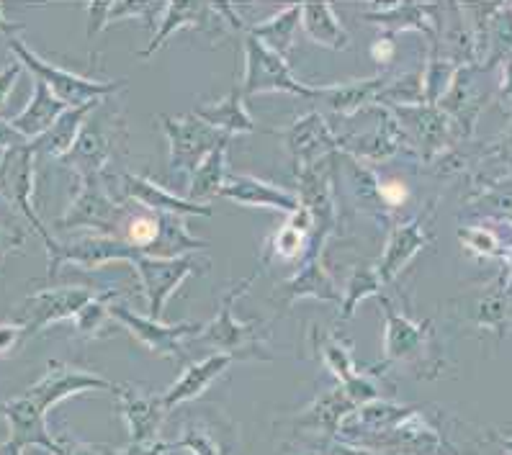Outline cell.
<instances>
[{"label": "cell", "instance_id": "1", "mask_svg": "<svg viewBox=\"0 0 512 455\" xmlns=\"http://www.w3.org/2000/svg\"><path fill=\"white\" fill-rule=\"evenodd\" d=\"M258 273L250 278H242L240 283L227 288V294L222 296V304L217 309V317L211 319L209 324H204V330L193 337L201 345H209L217 353L235 355V358H260L268 360L266 348V337L268 327L260 319H253V322H240L235 317V304L245 296V291L255 283Z\"/></svg>", "mask_w": 512, "mask_h": 455}, {"label": "cell", "instance_id": "2", "mask_svg": "<svg viewBox=\"0 0 512 455\" xmlns=\"http://www.w3.org/2000/svg\"><path fill=\"white\" fill-rule=\"evenodd\" d=\"M11 49L16 52L21 65L34 75V80H42L67 108H78L85 103H96L101 98L111 96V93H119L124 88V80H91L78 72L62 70V67L52 65L44 57H39L37 52H31L21 39H13L11 36Z\"/></svg>", "mask_w": 512, "mask_h": 455}, {"label": "cell", "instance_id": "3", "mask_svg": "<svg viewBox=\"0 0 512 455\" xmlns=\"http://www.w3.org/2000/svg\"><path fill=\"white\" fill-rule=\"evenodd\" d=\"M129 204V201H127ZM127 204L116 198L106 188L103 175L98 178H85L80 186L78 196L67 206L65 216L57 219V229H93L98 234H109V237H121V229L127 224L129 211Z\"/></svg>", "mask_w": 512, "mask_h": 455}, {"label": "cell", "instance_id": "4", "mask_svg": "<svg viewBox=\"0 0 512 455\" xmlns=\"http://www.w3.org/2000/svg\"><path fill=\"white\" fill-rule=\"evenodd\" d=\"M121 139H124V116H121V111L103 114V103H98L96 111L85 121L78 142L73 144V150L62 157V162L67 168H73L80 175V180L98 178L109 165L114 147Z\"/></svg>", "mask_w": 512, "mask_h": 455}, {"label": "cell", "instance_id": "5", "mask_svg": "<svg viewBox=\"0 0 512 455\" xmlns=\"http://www.w3.org/2000/svg\"><path fill=\"white\" fill-rule=\"evenodd\" d=\"M240 93L242 98L263 96V93H294V96L314 98V88L296 78L289 62L250 34L245 36V75H242Z\"/></svg>", "mask_w": 512, "mask_h": 455}, {"label": "cell", "instance_id": "6", "mask_svg": "<svg viewBox=\"0 0 512 455\" xmlns=\"http://www.w3.org/2000/svg\"><path fill=\"white\" fill-rule=\"evenodd\" d=\"M163 126L165 137H168V168L173 175H188L199 168L201 162L211 155V150L224 139L217 129H211L206 121L199 116L183 114V116H157Z\"/></svg>", "mask_w": 512, "mask_h": 455}, {"label": "cell", "instance_id": "7", "mask_svg": "<svg viewBox=\"0 0 512 455\" xmlns=\"http://www.w3.org/2000/svg\"><path fill=\"white\" fill-rule=\"evenodd\" d=\"M101 291L91 286H65V288H47L37 294L26 296L24 304L13 312V322L21 324L24 340L37 335L39 330L55 322L75 319L83 312L85 304H91Z\"/></svg>", "mask_w": 512, "mask_h": 455}, {"label": "cell", "instance_id": "8", "mask_svg": "<svg viewBox=\"0 0 512 455\" xmlns=\"http://www.w3.org/2000/svg\"><path fill=\"white\" fill-rule=\"evenodd\" d=\"M109 314L114 322H119L121 327H127L129 335H132L134 340L142 342L150 353L165 355V358L175 360V363H183V360H186L183 340H186V337H196L204 330V324L201 322L165 324L163 319L139 317L134 309H129V306L121 304V301L109 304Z\"/></svg>", "mask_w": 512, "mask_h": 455}, {"label": "cell", "instance_id": "9", "mask_svg": "<svg viewBox=\"0 0 512 455\" xmlns=\"http://www.w3.org/2000/svg\"><path fill=\"white\" fill-rule=\"evenodd\" d=\"M384 309V358L386 363H412L417 368L428 366L433 358V319L415 322L407 314L397 312L392 301L379 296Z\"/></svg>", "mask_w": 512, "mask_h": 455}, {"label": "cell", "instance_id": "10", "mask_svg": "<svg viewBox=\"0 0 512 455\" xmlns=\"http://www.w3.org/2000/svg\"><path fill=\"white\" fill-rule=\"evenodd\" d=\"M209 265V260H201L196 255H183V258H150V255H142L134 265V273H137L142 291H145L150 317L163 319L165 304L178 291V286L188 276L204 273Z\"/></svg>", "mask_w": 512, "mask_h": 455}, {"label": "cell", "instance_id": "11", "mask_svg": "<svg viewBox=\"0 0 512 455\" xmlns=\"http://www.w3.org/2000/svg\"><path fill=\"white\" fill-rule=\"evenodd\" d=\"M49 255V278L57 276V268L65 263L80 265L85 270H98L109 263H129L134 268L142 252L124 242L121 237H109V234H85L73 242H55Z\"/></svg>", "mask_w": 512, "mask_h": 455}, {"label": "cell", "instance_id": "12", "mask_svg": "<svg viewBox=\"0 0 512 455\" xmlns=\"http://www.w3.org/2000/svg\"><path fill=\"white\" fill-rule=\"evenodd\" d=\"M34 157L37 155L31 150V142L24 144V147H16V150H8L3 155V165H0V196H6L13 209L24 214L26 222L39 232L47 250H52L57 240L47 232L39 214L34 211V204H31V196H34Z\"/></svg>", "mask_w": 512, "mask_h": 455}, {"label": "cell", "instance_id": "13", "mask_svg": "<svg viewBox=\"0 0 512 455\" xmlns=\"http://www.w3.org/2000/svg\"><path fill=\"white\" fill-rule=\"evenodd\" d=\"M389 111L402 126L407 144H415V152H420L425 160H435V155L448 150L456 126L438 106L420 103V106L389 108Z\"/></svg>", "mask_w": 512, "mask_h": 455}, {"label": "cell", "instance_id": "14", "mask_svg": "<svg viewBox=\"0 0 512 455\" xmlns=\"http://www.w3.org/2000/svg\"><path fill=\"white\" fill-rule=\"evenodd\" d=\"M116 389L119 386L101 378L98 373L65 366V363H49L47 373L26 391V396L47 414L57 402L67 399V396L80 394V391H114L116 394Z\"/></svg>", "mask_w": 512, "mask_h": 455}, {"label": "cell", "instance_id": "15", "mask_svg": "<svg viewBox=\"0 0 512 455\" xmlns=\"http://www.w3.org/2000/svg\"><path fill=\"white\" fill-rule=\"evenodd\" d=\"M116 183H119V193L124 201H132V204L142 206L152 214H173L183 216V219L186 216H211V206L193 204L188 198L175 196L168 188L147 178V175H137L127 170V173L116 175Z\"/></svg>", "mask_w": 512, "mask_h": 455}, {"label": "cell", "instance_id": "16", "mask_svg": "<svg viewBox=\"0 0 512 455\" xmlns=\"http://www.w3.org/2000/svg\"><path fill=\"white\" fill-rule=\"evenodd\" d=\"M121 414L127 425L132 445H157L160 443V427H163L168 409L163 407V394H150L137 386H119Z\"/></svg>", "mask_w": 512, "mask_h": 455}, {"label": "cell", "instance_id": "17", "mask_svg": "<svg viewBox=\"0 0 512 455\" xmlns=\"http://www.w3.org/2000/svg\"><path fill=\"white\" fill-rule=\"evenodd\" d=\"M219 196L229 198L232 204L247 206V209H273L284 211L289 216L302 209L299 193L286 191V188L276 186V183H268L263 178H255V175L229 173L227 183H224Z\"/></svg>", "mask_w": 512, "mask_h": 455}, {"label": "cell", "instance_id": "18", "mask_svg": "<svg viewBox=\"0 0 512 455\" xmlns=\"http://www.w3.org/2000/svg\"><path fill=\"white\" fill-rule=\"evenodd\" d=\"M286 144H289L291 160H294V173L320 165L332 150L340 147L338 137L330 132V126L320 114H307L294 121L286 134Z\"/></svg>", "mask_w": 512, "mask_h": 455}, {"label": "cell", "instance_id": "19", "mask_svg": "<svg viewBox=\"0 0 512 455\" xmlns=\"http://www.w3.org/2000/svg\"><path fill=\"white\" fill-rule=\"evenodd\" d=\"M430 242L428 227H425V216H417L412 222H404L399 227L392 229L389 240H386L384 252H381L379 263L374 265L376 276L381 278V283H394L399 278L410 260L415 255H420V250H425V245Z\"/></svg>", "mask_w": 512, "mask_h": 455}, {"label": "cell", "instance_id": "20", "mask_svg": "<svg viewBox=\"0 0 512 455\" xmlns=\"http://www.w3.org/2000/svg\"><path fill=\"white\" fill-rule=\"evenodd\" d=\"M386 75H376V78H358L345 80V83L322 85L314 88V101L325 106L327 111L338 116H353L366 106H379L381 93L389 85Z\"/></svg>", "mask_w": 512, "mask_h": 455}, {"label": "cell", "instance_id": "21", "mask_svg": "<svg viewBox=\"0 0 512 455\" xmlns=\"http://www.w3.org/2000/svg\"><path fill=\"white\" fill-rule=\"evenodd\" d=\"M278 291L284 296V306L299 299L343 301V291L325 268V255H304L299 260V270L294 273V278H289Z\"/></svg>", "mask_w": 512, "mask_h": 455}, {"label": "cell", "instance_id": "22", "mask_svg": "<svg viewBox=\"0 0 512 455\" xmlns=\"http://www.w3.org/2000/svg\"><path fill=\"white\" fill-rule=\"evenodd\" d=\"M0 412L6 414L8 425H11V440L8 443L16 445V448L24 450L26 445H42L49 453H60V443H57L52 435H49L47 425H44V417L47 414L31 402L29 396H19V399H11V402L0 404Z\"/></svg>", "mask_w": 512, "mask_h": 455}, {"label": "cell", "instance_id": "23", "mask_svg": "<svg viewBox=\"0 0 512 455\" xmlns=\"http://www.w3.org/2000/svg\"><path fill=\"white\" fill-rule=\"evenodd\" d=\"M232 360H237L235 355L214 353L204 360L188 363L186 371L178 376V381H175L168 391H163V407L170 412V409L181 407V404L199 399V396L227 371Z\"/></svg>", "mask_w": 512, "mask_h": 455}, {"label": "cell", "instance_id": "24", "mask_svg": "<svg viewBox=\"0 0 512 455\" xmlns=\"http://www.w3.org/2000/svg\"><path fill=\"white\" fill-rule=\"evenodd\" d=\"M474 75H476V67H458L456 78H453L451 88L443 98H440L438 108L448 119L453 121V126L461 129L464 137H469L471 129H474V121L479 116L484 106V93L474 85Z\"/></svg>", "mask_w": 512, "mask_h": 455}, {"label": "cell", "instance_id": "25", "mask_svg": "<svg viewBox=\"0 0 512 455\" xmlns=\"http://www.w3.org/2000/svg\"><path fill=\"white\" fill-rule=\"evenodd\" d=\"M363 18L381 26L386 34L417 29L428 36L430 44L438 42L440 8L428 6V3H397V6H384L381 11L363 13Z\"/></svg>", "mask_w": 512, "mask_h": 455}, {"label": "cell", "instance_id": "26", "mask_svg": "<svg viewBox=\"0 0 512 455\" xmlns=\"http://www.w3.org/2000/svg\"><path fill=\"white\" fill-rule=\"evenodd\" d=\"M65 111V103L42 80H34V96H31V101L26 103V108L19 116H13L11 124L26 142H37L39 137H44L60 121Z\"/></svg>", "mask_w": 512, "mask_h": 455}, {"label": "cell", "instance_id": "27", "mask_svg": "<svg viewBox=\"0 0 512 455\" xmlns=\"http://www.w3.org/2000/svg\"><path fill=\"white\" fill-rule=\"evenodd\" d=\"M193 114L199 116L201 121L217 129L224 137H235V134H250L255 132V121L253 116L247 114L245 98H242L240 88L232 90L229 96L219 98V101L211 103H199L193 108Z\"/></svg>", "mask_w": 512, "mask_h": 455}, {"label": "cell", "instance_id": "28", "mask_svg": "<svg viewBox=\"0 0 512 455\" xmlns=\"http://www.w3.org/2000/svg\"><path fill=\"white\" fill-rule=\"evenodd\" d=\"M214 16L211 6L204 3H168L165 6L163 18L157 21V31L150 39V47L137 52L139 60H150L155 57V52L168 42V36H173L175 31L181 29H204V24H209V18Z\"/></svg>", "mask_w": 512, "mask_h": 455}, {"label": "cell", "instance_id": "29", "mask_svg": "<svg viewBox=\"0 0 512 455\" xmlns=\"http://www.w3.org/2000/svg\"><path fill=\"white\" fill-rule=\"evenodd\" d=\"M227 142L229 137H224L222 142L211 150V155L201 162L199 168L193 170V175L186 183V198L193 204L209 206V201L214 196H219L229 178V162H227Z\"/></svg>", "mask_w": 512, "mask_h": 455}, {"label": "cell", "instance_id": "30", "mask_svg": "<svg viewBox=\"0 0 512 455\" xmlns=\"http://www.w3.org/2000/svg\"><path fill=\"white\" fill-rule=\"evenodd\" d=\"M98 103H85V106H78V108H67L65 114L60 116V121H57L52 129H49L44 137H39L37 142H31V150H34V155H49V157H65L67 152L73 150V144L78 142L80 132H83L85 121H88V116L93 114L98 108Z\"/></svg>", "mask_w": 512, "mask_h": 455}, {"label": "cell", "instance_id": "31", "mask_svg": "<svg viewBox=\"0 0 512 455\" xmlns=\"http://www.w3.org/2000/svg\"><path fill=\"white\" fill-rule=\"evenodd\" d=\"M302 29L317 47L343 52L350 47V34L340 24L338 13L330 3H307L302 6Z\"/></svg>", "mask_w": 512, "mask_h": 455}, {"label": "cell", "instance_id": "32", "mask_svg": "<svg viewBox=\"0 0 512 455\" xmlns=\"http://www.w3.org/2000/svg\"><path fill=\"white\" fill-rule=\"evenodd\" d=\"M299 26H302V6H289V8H281L276 16L250 26L247 34L255 36L258 42H263L268 49H273V52L281 54V57L286 60L291 47H294V36Z\"/></svg>", "mask_w": 512, "mask_h": 455}, {"label": "cell", "instance_id": "33", "mask_svg": "<svg viewBox=\"0 0 512 455\" xmlns=\"http://www.w3.org/2000/svg\"><path fill=\"white\" fill-rule=\"evenodd\" d=\"M348 144L350 152H356V155L366 157V160H386V157H392L402 144H407V139H404L399 121L394 119V114L389 111V114H381V126L376 132L363 134V137L358 139H350Z\"/></svg>", "mask_w": 512, "mask_h": 455}, {"label": "cell", "instance_id": "34", "mask_svg": "<svg viewBox=\"0 0 512 455\" xmlns=\"http://www.w3.org/2000/svg\"><path fill=\"white\" fill-rule=\"evenodd\" d=\"M206 247H209V242L188 232L183 216L163 214V229H160L155 247L150 250V258H183L188 252L206 250Z\"/></svg>", "mask_w": 512, "mask_h": 455}, {"label": "cell", "instance_id": "35", "mask_svg": "<svg viewBox=\"0 0 512 455\" xmlns=\"http://www.w3.org/2000/svg\"><path fill=\"white\" fill-rule=\"evenodd\" d=\"M381 286H384V283H381V278L376 276V270L371 268V265H358L343 291V301H340V314L335 327L348 322V319L356 314V306L361 304L363 299L381 296Z\"/></svg>", "mask_w": 512, "mask_h": 455}, {"label": "cell", "instance_id": "36", "mask_svg": "<svg viewBox=\"0 0 512 455\" xmlns=\"http://www.w3.org/2000/svg\"><path fill=\"white\" fill-rule=\"evenodd\" d=\"M512 299H510V288L507 283L497 286L494 291L484 294L482 299L476 301L474 309V322L479 327H487V330L505 332L507 327H512Z\"/></svg>", "mask_w": 512, "mask_h": 455}, {"label": "cell", "instance_id": "37", "mask_svg": "<svg viewBox=\"0 0 512 455\" xmlns=\"http://www.w3.org/2000/svg\"><path fill=\"white\" fill-rule=\"evenodd\" d=\"M160 229H163V214H152V211L139 206V211H129L127 224L121 229V240L137 247L142 255H150L157 237H160Z\"/></svg>", "mask_w": 512, "mask_h": 455}, {"label": "cell", "instance_id": "38", "mask_svg": "<svg viewBox=\"0 0 512 455\" xmlns=\"http://www.w3.org/2000/svg\"><path fill=\"white\" fill-rule=\"evenodd\" d=\"M317 353L322 355L325 366L335 373V378H338L343 386H348L350 381L358 376L348 342L338 340L335 335H317Z\"/></svg>", "mask_w": 512, "mask_h": 455}, {"label": "cell", "instance_id": "39", "mask_svg": "<svg viewBox=\"0 0 512 455\" xmlns=\"http://www.w3.org/2000/svg\"><path fill=\"white\" fill-rule=\"evenodd\" d=\"M116 296H119V291H114V288H106V291H101V294H98L91 304H85L83 312L75 317V327H78V332H83V335H88V337L98 335V332L106 327V322L111 319L109 304H111V299H116Z\"/></svg>", "mask_w": 512, "mask_h": 455}, {"label": "cell", "instance_id": "40", "mask_svg": "<svg viewBox=\"0 0 512 455\" xmlns=\"http://www.w3.org/2000/svg\"><path fill=\"white\" fill-rule=\"evenodd\" d=\"M458 240L464 242L466 250L476 252V255H484V258H497V255H505L500 250V240H497V234L492 229L484 227H466L458 232Z\"/></svg>", "mask_w": 512, "mask_h": 455}, {"label": "cell", "instance_id": "41", "mask_svg": "<svg viewBox=\"0 0 512 455\" xmlns=\"http://www.w3.org/2000/svg\"><path fill=\"white\" fill-rule=\"evenodd\" d=\"M168 448L191 450L193 455H222L219 453V445L217 440H214V435L201 425H193L188 427V430H183L181 438L175 440V443H168Z\"/></svg>", "mask_w": 512, "mask_h": 455}, {"label": "cell", "instance_id": "42", "mask_svg": "<svg viewBox=\"0 0 512 455\" xmlns=\"http://www.w3.org/2000/svg\"><path fill=\"white\" fill-rule=\"evenodd\" d=\"M374 183H376V196L384 206L389 209H399L410 201V188L404 186L402 180H394V178H379L374 175Z\"/></svg>", "mask_w": 512, "mask_h": 455}, {"label": "cell", "instance_id": "43", "mask_svg": "<svg viewBox=\"0 0 512 455\" xmlns=\"http://www.w3.org/2000/svg\"><path fill=\"white\" fill-rule=\"evenodd\" d=\"M60 443V453L57 455H119L114 448L106 445H85L75 443V440H57Z\"/></svg>", "mask_w": 512, "mask_h": 455}, {"label": "cell", "instance_id": "44", "mask_svg": "<svg viewBox=\"0 0 512 455\" xmlns=\"http://www.w3.org/2000/svg\"><path fill=\"white\" fill-rule=\"evenodd\" d=\"M21 70H24V65H21V62H11L6 70L0 72V108L6 106L8 96H11V90H13V85H16V80H19Z\"/></svg>", "mask_w": 512, "mask_h": 455}, {"label": "cell", "instance_id": "45", "mask_svg": "<svg viewBox=\"0 0 512 455\" xmlns=\"http://www.w3.org/2000/svg\"><path fill=\"white\" fill-rule=\"evenodd\" d=\"M21 242H24V232H19V227H3L0 224V265H3L8 252L16 250Z\"/></svg>", "mask_w": 512, "mask_h": 455}, {"label": "cell", "instance_id": "46", "mask_svg": "<svg viewBox=\"0 0 512 455\" xmlns=\"http://www.w3.org/2000/svg\"><path fill=\"white\" fill-rule=\"evenodd\" d=\"M26 142L16 129H13L11 121H3L0 119V152H8V150H16V147H24Z\"/></svg>", "mask_w": 512, "mask_h": 455}, {"label": "cell", "instance_id": "47", "mask_svg": "<svg viewBox=\"0 0 512 455\" xmlns=\"http://www.w3.org/2000/svg\"><path fill=\"white\" fill-rule=\"evenodd\" d=\"M109 8L111 3H93V6H88V16H91L88 34L96 36L103 26H109Z\"/></svg>", "mask_w": 512, "mask_h": 455}, {"label": "cell", "instance_id": "48", "mask_svg": "<svg viewBox=\"0 0 512 455\" xmlns=\"http://www.w3.org/2000/svg\"><path fill=\"white\" fill-rule=\"evenodd\" d=\"M371 57H374L379 65H389V60L394 57V42H392V34H384L379 42L371 47Z\"/></svg>", "mask_w": 512, "mask_h": 455}, {"label": "cell", "instance_id": "49", "mask_svg": "<svg viewBox=\"0 0 512 455\" xmlns=\"http://www.w3.org/2000/svg\"><path fill=\"white\" fill-rule=\"evenodd\" d=\"M500 98L505 103H512V57L502 62V80H500Z\"/></svg>", "mask_w": 512, "mask_h": 455}, {"label": "cell", "instance_id": "50", "mask_svg": "<svg viewBox=\"0 0 512 455\" xmlns=\"http://www.w3.org/2000/svg\"><path fill=\"white\" fill-rule=\"evenodd\" d=\"M168 448V443H157V445H129V448L121 450L119 455H163Z\"/></svg>", "mask_w": 512, "mask_h": 455}, {"label": "cell", "instance_id": "51", "mask_svg": "<svg viewBox=\"0 0 512 455\" xmlns=\"http://www.w3.org/2000/svg\"><path fill=\"white\" fill-rule=\"evenodd\" d=\"M502 445H505V448L512 453V440H502Z\"/></svg>", "mask_w": 512, "mask_h": 455}, {"label": "cell", "instance_id": "52", "mask_svg": "<svg viewBox=\"0 0 512 455\" xmlns=\"http://www.w3.org/2000/svg\"><path fill=\"white\" fill-rule=\"evenodd\" d=\"M3 155H6V152H0V165H3Z\"/></svg>", "mask_w": 512, "mask_h": 455}, {"label": "cell", "instance_id": "53", "mask_svg": "<svg viewBox=\"0 0 512 455\" xmlns=\"http://www.w3.org/2000/svg\"><path fill=\"white\" fill-rule=\"evenodd\" d=\"M510 330H512V327H510Z\"/></svg>", "mask_w": 512, "mask_h": 455}]
</instances>
